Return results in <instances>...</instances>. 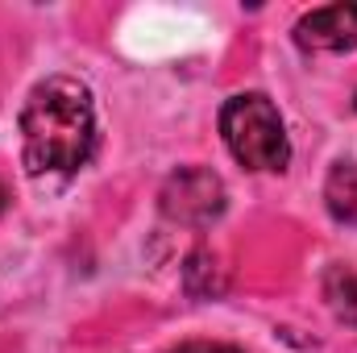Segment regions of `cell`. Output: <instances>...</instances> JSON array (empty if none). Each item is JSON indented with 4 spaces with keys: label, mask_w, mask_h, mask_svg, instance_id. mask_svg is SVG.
<instances>
[{
    "label": "cell",
    "mask_w": 357,
    "mask_h": 353,
    "mask_svg": "<svg viewBox=\"0 0 357 353\" xmlns=\"http://www.w3.org/2000/svg\"><path fill=\"white\" fill-rule=\"evenodd\" d=\"M96 150L91 91L71 75H50L21 108V158L29 175H71Z\"/></svg>",
    "instance_id": "obj_1"
},
{
    "label": "cell",
    "mask_w": 357,
    "mask_h": 353,
    "mask_svg": "<svg viewBox=\"0 0 357 353\" xmlns=\"http://www.w3.org/2000/svg\"><path fill=\"white\" fill-rule=\"evenodd\" d=\"M220 133H225V146L233 150V158L250 171H282L291 163V142H287L282 117L262 91L233 96L220 108Z\"/></svg>",
    "instance_id": "obj_2"
},
{
    "label": "cell",
    "mask_w": 357,
    "mask_h": 353,
    "mask_svg": "<svg viewBox=\"0 0 357 353\" xmlns=\"http://www.w3.org/2000/svg\"><path fill=\"white\" fill-rule=\"evenodd\" d=\"M225 183L208 167H183L162 187V212L178 225H212L225 212Z\"/></svg>",
    "instance_id": "obj_3"
},
{
    "label": "cell",
    "mask_w": 357,
    "mask_h": 353,
    "mask_svg": "<svg viewBox=\"0 0 357 353\" xmlns=\"http://www.w3.org/2000/svg\"><path fill=\"white\" fill-rule=\"evenodd\" d=\"M295 42L303 50H354L357 46V4H324L299 17Z\"/></svg>",
    "instance_id": "obj_4"
},
{
    "label": "cell",
    "mask_w": 357,
    "mask_h": 353,
    "mask_svg": "<svg viewBox=\"0 0 357 353\" xmlns=\"http://www.w3.org/2000/svg\"><path fill=\"white\" fill-rule=\"evenodd\" d=\"M324 200H328V212H333L341 225H354L357 229V163H337V167L328 171Z\"/></svg>",
    "instance_id": "obj_5"
},
{
    "label": "cell",
    "mask_w": 357,
    "mask_h": 353,
    "mask_svg": "<svg viewBox=\"0 0 357 353\" xmlns=\"http://www.w3.org/2000/svg\"><path fill=\"white\" fill-rule=\"evenodd\" d=\"M324 299H328V308L337 312V320L357 324V274L354 270L333 266V270L324 274Z\"/></svg>",
    "instance_id": "obj_6"
},
{
    "label": "cell",
    "mask_w": 357,
    "mask_h": 353,
    "mask_svg": "<svg viewBox=\"0 0 357 353\" xmlns=\"http://www.w3.org/2000/svg\"><path fill=\"white\" fill-rule=\"evenodd\" d=\"M171 353H241L233 350V345H216V341H187V345H178Z\"/></svg>",
    "instance_id": "obj_7"
},
{
    "label": "cell",
    "mask_w": 357,
    "mask_h": 353,
    "mask_svg": "<svg viewBox=\"0 0 357 353\" xmlns=\"http://www.w3.org/2000/svg\"><path fill=\"white\" fill-rule=\"evenodd\" d=\"M0 212H4V187H0Z\"/></svg>",
    "instance_id": "obj_8"
}]
</instances>
